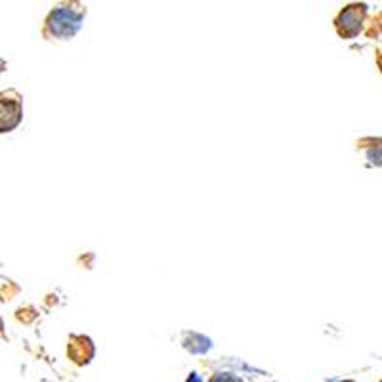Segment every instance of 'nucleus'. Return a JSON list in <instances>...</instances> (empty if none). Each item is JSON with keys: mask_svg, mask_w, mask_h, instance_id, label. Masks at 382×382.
<instances>
[{"mask_svg": "<svg viewBox=\"0 0 382 382\" xmlns=\"http://www.w3.org/2000/svg\"><path fill=\"white\" fill-rule=\"evenodd\" d=\"M50 31L54 35L61 36V38H67V36H73L81 27V16L67 8H60L56 10L52 16H50Z\"/></svg>", "mask_w": 382, "mask_h": 382, "instance_id": "obj_1", "label": "nucleus"}]
</instances>
